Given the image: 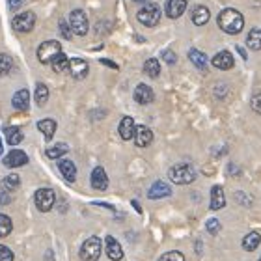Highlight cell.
Here are the masks:
<instances>
[{
	"instance_id": "cell-30",
	"label": "cell",
	"mask_w": 261,
	"mask_h": 261,
	"mask_svg": "<svg viewBox=\"0 0 261 261\" xmlns=\"http://www.w3.org/2000/svg\"><path fill=\"white\" fill-rule=\"evenodd\" d=\"M246 45H248V49H252V50H259L261 49V30H259V28H254V30H250L248 38H246Z\"/></svg>"
},
{
	"instance_id": "cell-36",
	"label": "cell",
	"mask_w": 261,
	"mask_h": 261,
	"mask_svg": "<svg viewBox=\"0 0 261 261\" xmlns=\"http://www.w3.org/2000/svg\"><path fill=\"white\" fill-rule=\"evenodd\" d=\"M250 107H252V110H254V112L261 114V92H257V93H254V95H252Z\"/></svg>"
},
{
	"instance_id": "cell-25",
	"label": "cell",
	"mask_w": 261,
	"mask_h": 261,
	"mask_svg": "<svg viewBox=\"0 0 261 261\" xmlns=\"http://www.w3.org/2000/svg\"><path fill=\"white\" fill-rule=\"evenodd\" d=\"M261 243V233L257 231H250L248 235H245V239H243V248L248 252H254L259 246Z\"/></svg>"
},
{
	"instance_id": "cell-20",
	"label": "cell",
	"mask_w": 261,
	"mask_h": 261,
	"mask_svg": "<svg viewBox=\"0 0 261 261\" xmlns=\"http://www.w3.org/2000/svg\"><path fill=\"white\" fill-rule=\"evenodd\" d=\"M226 205V196H224V189L220 185H215L211 189V209L213 211H218Z\"/></svg>"
},
{
	"instance_id": "cell-41",
	"label": "cell",
	"mask_w": 261,
	"mask_h": 261,
	"mask_svg": "<svg viewBox=\"0 0 261 261\" xmlns=\"http://www.w3.org/2000/svg\"><path fill=\"white\" fill-rule=\"evenodd\" d=\"M24 2H27V0H8V6H10L11 11H17L24 6Z\"/></svg>"
},
{
	"instance_id": "cell-32",
	"label": "cell",
	"mask_w": 261,
	"mask_h": 261,
	"mask_svg": "<svg viewBox=\"0 0 261 261\" xmlns=\"http://www.w3.org/2000/svg\"><path fill=\"white\" fill-rule=\"evenodd\" d=\"M67 151H69V146H67V144H64V142H62V144H56V146L49 147V149L45 151V155H47V157H49V159H60L62 155H65V153H67Z\"/></svg>"
},
{
	"instance_id": "cell-45",
	"label": "cell",
	"mask_w": 261,
	"mask_h": 261,
	"mask_svg": "<svg viewBox=\"0 0 261 261\" xmlns=\"http://www.w3.org/2000/svg\"><path fill=\"white\" fill-rule=\"evenodd\" d=\"M2 151H4V146H2V140H0V155H2Z\"/></svg>"
},
{
	"instance_id": "cell-35",
	"label": "cell",
	"mask_w": 261,
	"mask_h": 261,
	"mask_svg": "<svg viewBox=\"0 0 261 261\" xmlns=\"http://www.w3.org/2000/svg\"><path fill=\"white\" fill-rule=\"evenodd\" d=\"M159 261H185V256L177 250H172V252H166L163 256L159 257Z\"/></svg>"
},
{
	"instance_id": "cell-16",
	"label": "cell",
	"mask_w": 261,
	"mask_h": 261,
	"mask_svg": "<svg viewBox=\"0 0 261 261\" xmlns=\"http://www.w3.org/2000/svg\"><path fill=\"white\" fill-rule=\"evenodd\" d=\"M92 187H93V189H97V191H107V187H109V175H107L105 168H101V166L93 168V172H92Z\"/></svg>"
},
{
	"instance_id": "cell-29",
	"label": "cell",
	"mask_w": 261,
	"mask_h": 261,
	"mask_svg": "<svg viewBox=\"0 0 261 261\" xmlns=\"http://www.w3.org/2000/svg\"><path fill=\"white\" fill-rule=\"evenodd\" d=\"M144 73H146L147 76H151V79H157V76L161 75V64H159L157 58L146 60V64H144Z\"/></svg>"
},
{
	"instance_id": "cell-14",
	"label": "cell",
	"mask_w": 261,
	"mask_h": 261,
	"mask_svg": "<svg viewBox=\"0 0 261 261\" xmlns=\"http://www.w3.org/2000/svg\"><path fill=\"white\" fill-rule=\"evenodd\" d=\"M155 99V93L147 84H138L135 88V101L138 105H149Z\"/></svg>"
},
{
	"instance_id": "cell-38",
	"label": "cell",
	"mask_w": 261,
	"mask_h": 261,
	"mask_svg": "<svg viewBox=\"0 0 261 261\" xmlns=\"http://www.w3.org/2000/svg\"><path fill=\"white\" fill-rule=\"evenodd\" d=\"M0 261H13V252L4 245H0Z\"/></svg>"
},
{
	"instance_id": "cell-47",
	"label": "cell",
	"mask_w": 261,
	"mask_h": 261,
	"mask_svg": "<svg viewBox=\"0 0 261 261\" xmlns=\"http://www.w3.org/2000/svg\"><path fill=\"white\" fill-rule=\"evenodd\" d=\"M259 261H261V257H259Z\"/></svg>"
},
{
	"instance_id": "cell-1",
	"label": "cell",
	"mask_w": 261,
	"mask_h": 261,
	"mask_svg": "<svg viewBox=\"0 0 261 261\" xmlns=\"http://www.w3.org/2000/svg\"><path fill=\"white\" fill-rule=\"evenodd\" d=\"M218 27L226 34L235 36L245 28V17L241 15V11L233 10V8H226L218 15Z\"/></svg>"
},
{
	"instance_id": "cell-15",
	"label": "cell",
	"mask_w": 261,
	"mask_h": 261,
	"mask_svg": "<svg viewBox=\"0 0 261 261\" xmlns=\"http://www.w3.org/2000/svg\"><path fill=\"white\" fill-rule=\"evenodd\" d=\"M172 194V189L170 185H166L164 181H155L151 185V189L147 191V196L149 200H161V198H166V196Z\"/></svg>"
},
{
	"instance_id": "cell-12",
	"label": "cell",
	"mask_w": 261,
	"mask_h": 261,
	"mask_svg": "<svg viewBox=\"0 0 261 261\" xmlns=\"http://www.w3.org/2000/svg\"><path fill=\"white\" fill-rule=\"evenodd\" d=\"M105 245H107V256H109V259H112V261L123 259V248H121V245L114 237L109 235V237L105 239Z\"/></svg>"
},
{
	"instance_id": "cell-37",
	"label": "cell",
	"mask_w": 261,
	"mask_h": 261,
	"mask_svg": "<svg viewBox=\"0 0 261 261\" xmlns=\"http://www.w3.org/2000/svg\"><path fill=\"white\" fill-rule=\"evenodd\" d=\"M207 231L211 235H217L220 231V222H218L217 218H211V220H207Z\"/></svg>"
},
{
	"instance_id": "cell-9",
	"label": "cell",
	"mask_w": 261,
	"mask_h": 261,
	"mask_svg": "<svg viewBox=\"0 0 261 261\" xmlns=\"http://www.w3.org/2000/svg\"><path fill=\"white\" fill-rule=\"evenodd\" d=\"M24 164H28V155L22 149H13L4 157V166L8 168H19Z\"/></svg>"
},
{
	"instance_id": "cell-33",
	"label": "cell",
	"mask_w": 261,
	"mask_h": 261,
	"mask_svg": "<svg viewBox=\"0 0 261 261\" xmlns=\"http://www.w3.org/2000/svg\"><path fill=\"white\" fill-rule=\"evenodd\" d=\"M13 229V224H11V218L8 215H0V237H8Z\"/></svg>"
},
{
	"instance_id": "cell-27",
	"label": "cell",
	"mask_w": 261,
	"mask_h": 261,
	"mask_svg": "<svg viewBox=\"0 0 261 261\" xmlns=\"http://www.w3.org/2000/svg\"><path fill=\"white\" fill-rule=\"evenodd\" d=\"M19 185H21V177L17 174L6 175L4 179H2V191L6 192H15L19 189Z\"/></svg>"
},
{
	"instance_id": "cell-23",
	"label": "cell",
	"mask_w": 261,
	"mask_h": 261,
	"mask_svg": "<svg viewBox=\"0 0 261 261\" xmlns=\"http://www.w3.org/2000/svg\"><path fill=\"white\" fill-rule=\"evenodd\" d=\"M4 135H6V142L10 144V146H17V144H21L22 142V130L19 127H6L4 129Z\"/></svg>"
},
{
	"instance_id": "cell-44",
	"label": "cell",
	"mask_w": 261,
	"mask_h": 261,
	"mask_svg": "<svg viewBox=\"0 0 261 261\" xmlns=\"http://www.w3.org/2000/svg\"><path fill=\"white\" fill-rule=\"evenodd\" d=\"M237 50H239V55L243 56V58H245V60H246V50L243 49V47H237Z\"/></svg>"
},
{
	"instance_id": "cell-2",
	"label": "cell",
	"mask_w": 261,
	"mask_h": 261,
	"mask_svg": "<svg viewBox=\"0 0 261 261\" xmlns=\"http://www.w3.org/2000/svg\"><path fill=\"white\" fill-rule=\"evenodd\" d=\"M170 181L175 185H189L196 179V170L192 168L191 164H175L172 166L168 172Z\"/></svg>"
},
{
	"instance_id": "cell-43",
	"label": "cell",
	"mask_w": 261,
	"mask_h": 261,
	"mask_svg": "<svg viewBox=\"0 0 261 261\" xmlns=\"http://www.w3.org/2000/svg\"><path fill=\"white\" fill-rule=\"evenodd\" d=\"M101 64H105V65H110L112 69H118V65L114 64V62H110V60H101Z\"/></svg>"
},
{
	"instance_id": "cell-22",
	"label": "cell",
	"mask_w": 261,
	"mask_h": 261,
	"mask_svg": "<svg viewBox=\"0 0 261 261\" xmlns=\"http://www.w3.org/2000/svg\"><path fill=\"white\" fill-rule=\"evenodd\" d=\"M209 19H211V13H209L205 6H196L194 10H192V22L198 24V27H203Z\"/></svg>"
},
{
	"instance_id": "cell-8",
	"label": "cell",
	"mask_w": 261,
	"mask_h": 261,
	"mask_svg": "<svg viewBox=\"0 0 261 261\" xmlns=\"http://www.w3.org/2000/svg\"><path fill=\"white\" fill-rule=\"evenodd\" d=\"M11 27H13V30H17V32H32L34 27H36V15H34L32 11L15 15L13 21H11Z\"/></svg>"
},
{
	"instance_id": "cell-31",
	"label": "cell",
	"mask_w": 261,
	"mask_h": 261,
	"mask_svg": "<svg viewBox=\"0 0 261 261\" xmlns=\"http://www.w3.org/2000/svg\"><path fill=\"white\" fill-rule=\"evenodd\" d=\"M47 101H49V88L45 86L43 82H38L36 84V103L39 107H45Z\"/></svg>"
},
{
	"instance_id": "cell-13",
	"label": "cell",
	"mask_w": 261,
	"mask_h": 261,
	"mask_svg": "<svg viewBox=\"0 0 261 261\" xmlns=\"http://www.w3.org/2000/svg\"><path fill=\"white\" fill-rule=\"evenodd\" d=\"M133 138H135V144L138 147H146L153 142V133H151V129H149V127L138 125V127H136L135 136H133Z\"/></svg>"
},
{
	"instance_id": "cell-17",
	"label": "cell",
	"mask_w": 261,
	"mask_h": 261,
	"mask_svg": "<svg viewBox=\"0 0 261 261\" xmlns=\"http://www.w3.org/2000/svg\"><path fill=\"white\" fill-rule=\"evenodd\" d=\"M187 10V0H168L166 2V15L170 19H179Z\"/></svg>"
},
{
	"instance_id": "cell-46",
	"label": "cell",
	"mask_w": 261,
	"mask_h": 261,
	"mask_svg": "<svg viewBox=\"0 0 261 261\" xmlns=\"http://www.w3.org/2000/svg\"><path fill=\"white\" fill-rule=\"evenodd\" d=\"M135 2H147V0H135Z\"/></svg>"
},
{
	"instance_id": "cell-26",
	"label": "cell",
	"mask_w": 261,
	"mask_h": 261,
	"mask_svg": "<svg viewBox=\"0 0 261 261\" xmlns=\"http://www.w3.org/2000/svg\"><path fill=\"white\" fill-rule=\"evenodd\" d=\"M189 60L192 62V64L198 67V69H205L207 67V56L201 53V50H198V49H191L189 50Z\"/></svg>"
},
{
	"instance_id": "cell-40",
	"label": "cell",
	"mask_w": 261,
	"mask_h": 261,
	"mask_svg": "<svg viewBox=\"0 0 261 261\" xmlns=\"http://www.w3.org/2000/svg\"><path fill=\"white\" fill-rule=\"evenodd\" d=\"M163 58H164V62L170 65H174L175 62H177V56H175L174 50H163Z\"/></svg>"
},
{
	"instance_id": "cell-34",
	"label": "cell",
	"mask_w": 261,
	"mask_h": 261,
	"mask_svg": "<svg viewBox=\"0 0 261 261\" xmlns=\"http://www.w3.org/2000/svg\"><path fill=\"white\" fill-rule=\"evenodd\" d=\"M11 69H13V60H11V56L0 55V76L8 75Z\"/></svg>"
},
{
	"instance_id": "cell-3",
	"label": "cell",
	"mask_w": 261,
	"mask_h": 261,
	"mask_svg": "<svg viewBox=\"0 0 261 261\" xmlns=\"http://www.w3.org/2000/svg\"><path fill=\"white\" fill-rule=\"evenodd\" d=\"M136 19L144 24V27H155V24H159V21H161V8H159V4H155V2H146V4L142 6L140 11L136 13Z\"/></svg>"
},
{
	"instance_id": "cell-21",
	"label": "cell",
	"mask_w": 261,
	"mask_h": 261,
	"mask_svg": "<svg viewBox=\"0 0 261 261\" xmlns=\"http://www.w3.org/2000/svg\"><path fill=\"white\" fill-rule=\"evenodd\" d=\"M58 170H60V174L65 177V181L73 183V181L76 179V166H75V163H71V161H67V159H62L60 163H58Z\"/></svg>"
},
{
	"instance_id": "cell-42",
	"label": "cell",
	"mask_w": 261,
	"mask_h": 261,
	"mask_svg": "<svg viewBox=\"0 0 261 261\" xmlns=\"http://www.w3.org/2000/svg\"><path fill=\"white\" fill-rule=\"evenodd\" d=\"M11 201V198H10V192H6V191H2V196H0V203H4V205H8Z\"/></svg>"
},
{
	"instance_id": "cell-6",
	"label": "cell",
	"mask_w": 261,
	"mask_h": 261,
	"mask_svg": "<svg viewBox=\"0 0 261 261\" xmlns=\"http://www.w3.org/2000/svg\"><path fill=\"white\" fill-rule=\"evenodd\" d=\"M69 27H71V30H73V34H76V36H86L88 28H90L86 13H84L82 10L71 11L69 13Z\"/></svg>"
},
{
	"instance_id": "cell-28",
	"label": "cell",
	"mask_w": 261,
	"mask_h": 261,
	"mask_svg": "<svg viewBox=\"0 0 261 261\" xmlns=\"http://www.w3.org/2000/svg\"><path fill=\"white\" fill-rule=\"evenodd\" d=\"M50 65H53V69H55L56 73H65V71H69V58H67L64 53H60L55 60L50 62Z\"/></svg>"
},
{
	"instance_id": "cell-39",
	"label": "cell",
	"mask_w": 261,
	"mask_h": 261,
	"mask_svg": "<svg viewBox=\"0 0 261 261\" xmlns=\"http://www.w3.org/2000/svg\"><path fill=\"white\" fill-rule=\"evenodd\" d=\"M60 32H62V36H64L65 39L73 38V30H71V27L65 21H60Z\"/></svg>"
},
{
	"instance_id": "cell-19",
	"label": "cell",
	"mask_w": 261,
	"mask_h": 261,
	"mask_svg": "<svg viewBox=\"0 0 261 261\" xmlns=\"http://www.w3.org/2000/svg\"><path fill=\"white\" fill-rule=\"evenodd\" d=\"M118 130H120V136L123 138V140H130V138L135 136V130H136L135 120H133L130 116H125V118L120 121V127H118Z\"/></svg>"
},
{
	"instance_id": "cell-18",
	"label": "cell",
	"mask_w": 261,
	"mask_h": 261,
	"mask_svg": "<svg viewBox=\"0 0 261 261\" xmlns=\"http://www.w3.org/2000/svg\"><path fill=\"white\" fill-rule=\"evenodd\" d=\"M11 105H13V109L21 110V112L30 109V93H28V90H19V92L11 97Z\"/></svg>"
},
{
	"instance_id": "cell-5",
	"label": "cell",
	"mask_w": 261,
	"mask_h": 261,
	"mask_svg": "<svg viewBox=\"0 0 261 261\" xmlns=\"http://www.w3.org/2000/svg\"><path fill=\"white\" fill-rule=\"evenodd\" d=\"M60 53H62V45L58 43V41H55V39L43 41V43L38 47V60L41 62V64H50Z\"/></svg>"
},
{
	"instance_id": "cell-10",
	"label": "cell",
	"mask_w": 261,
	"mask_h": 261,
	"mask_svg": "<svg viewBox=\"0 0 261 261\" xmlns=\"http://www.w3.org/2000/svg\"><path fill=\"white\" fill-rule=\"evenodd\" d=\"M213 65L217 67V69H222V71H228L231 69L235 65V60H233V55L229 53V50H220L218 55H215L213 58Z\"/></svg>"
},
{
	"instance_id": "cell-7",
	"label": "cell",
	"mask_w": 261,
	"mask_h": 261,
	"mask_svg": "<svg viewBox=\"0 0 261 261\" xmlns=\"http://www.w3.org/2000/svg\"><path fill=\"white\" fill-rule=\"evenodd\" d=\"M34 201H36V207H38L41 213H47L53 209L56 201V194L53 189H39L36 194H34Z\"/></svg>"
},
{
	"instance_id": "cell-24",
	"label": "cell",
	"mask_w": 261,
	"mask_h": 261,
	"mask_svg": "<svg viewBox=\"0 0 261 261\" xmlns=\"http://www.w3.org/2000/svg\"><path fill=\"white\" fill-rule=\"evenodd\" d=\"M38 129L43 133L45 140H50V138L55 136V133H56V121L50 120V118H47V120H41V121H38Z\"/></svg>"
},
{
	"instance_id": "cell-11",
	"label": "cell",
	"mask_w": 261,
	"mask_h": 261,
	"mask_svg": "<svg viewBox=\"0 0 261 261\" xmlns=\"http://www.w3.org/2000/svg\"><path fill=\"white\" fill-rule=\"evenodd\" d=\"M88 69H90V67H88V62L82 60V58H73V60H69V73L76 81H82V79L88 75Z\"/></svg>"
},
{
	"instance_id": "cell-4",
	"label": "cell",
	"mask_w": 261,
	"mask_h": 261,
	"mask_svg": "<svg viewBox=\"0 0 261 261\" xmlns=\"http://www.w3.org/2000/svg\"><path fill=\"white\" fill-rule=\"evenodd\" d=\"M103 250V243L99 237H90L84 241V245L81 246V259L84 261H97Z\"/></svg>"
}]
</instances>
